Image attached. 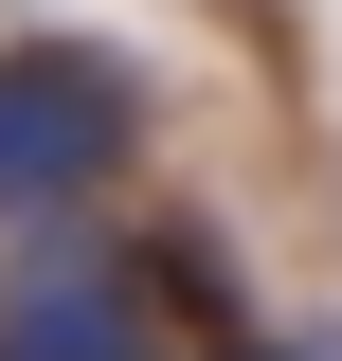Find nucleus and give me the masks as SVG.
<instances>
[{
	"label": "nucleus",
	"mask_w": 342,
	"mask_h": 361,
	"mask_svg": "<svg viewBox=\"0 0 342 361\" xmlns=\"http://www.w3.org/2000/svg\"><path fill=\"white\" fill-rule=\"evenodd\" d=\"M234 361H306V343H234Z\"/></svg>",
	"instance_id": "obj_3"
},
{
	"label": "nucleus",
	"mask_w": 342,
	"mask_h": 361,
	"mask_svg": "<svg viewBox=\"0 0 342 361\" xmlns=\"http://www.w3.org/2000/svg\"><path fill=\"white\" fill-rule=\"evenodd\" d=\"M127 73L72 37H0V217L18 235H72V199H108L127 180Z\"/></svg>",
	"instance_id": "obj_1"
},
{
	"label": "nucleus",
	"mask_w": 342,
	"mask_h": 361,
	"mask_svg": "<svg viewBox=\"0 0 342 361\" xmlns=\"http://www.w3.org/2000/svg\"><path fill=\"white\" fill-rule=\"evenodd\" d=\"M0 361H163L144 253H108V235H18V253H0Z\"/></svg>",
	"instance_id": "obj_2"
}]
</instances>
